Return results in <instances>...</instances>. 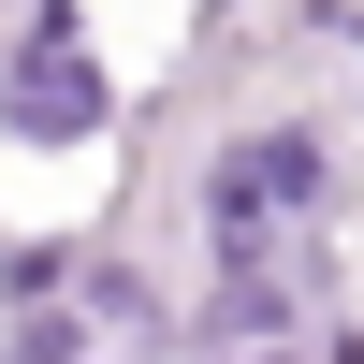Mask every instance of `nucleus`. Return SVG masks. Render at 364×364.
I'll return each instance as SVG.
<instances>
[{
	"mask_svg": "<svg viewBox=\"0 0 364 364\" xmlns=\"http://www.w3.org/2000/svg\"><path fill=\"white\" fill-rule=\"evenodd\" d=\"M102 117H117V87L73 44V0H15V29H0V132L15 146H87Z\"/></svg>",
	"mask_w": 364,
	"mask_h": 364,
	"instance_id": "1",
	"label": "nucleus"
},
{
	"mask_svg": "<svg viewBox=\"0 0 364 364\" xmlns=\"http://www.w3.org/2000/svg\"><path fill=\"white\" fill-rule=\"evenodd\" d=\"M321 204H336L321 132H248V146H219V175H204V233H219V262H262V248H277V219L306 233Z\"/></svg>",
	"mask_w": 364,
	"mask_h": 364,
	"instance_id": "2",
	"label": "nucleus"
},
{
	"mask_svg": "<svg viewBox=\"0 0 364 364\" xmlns=\"http://www.w3.org/2000/svg\"><path fill=\"white\" fill-rule=\"evenodd\" d=\"M15 364H87V350H73V321L44 306V321H29V336H15Z\"/></svg>",
	"mask_w": 364,
	"mask_h": 364,
	"instance_id": "3",
	"label": "nucleus"
}]
</instances>
